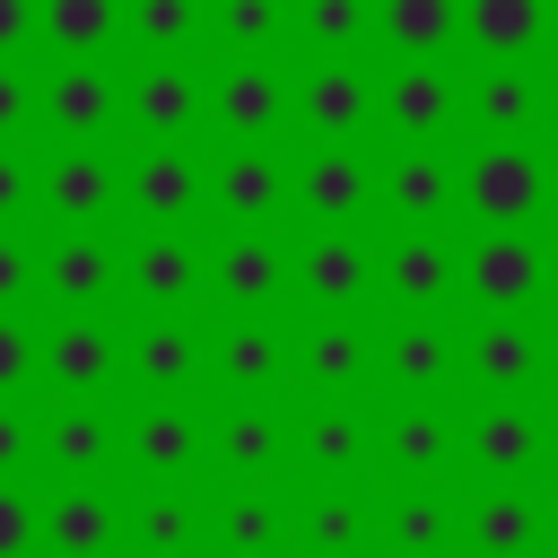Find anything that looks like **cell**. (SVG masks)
Instances as JSON below:
<instances>
[{"label":"cell","mask_w":558,"mask_h":558,"mask_svg":"<svg viewBox=\"0 0 558 558\" xmlns=\"http://www.w3.org/2000/svg\"><path fill=\"white\" fill-rule=\"evenodd\" d=\"M122 227H209V140H122Z\"/></svg>","instance_id":"6da1fadb"},{"label":"cell","mask_w":558,"mask_h":558,"mask_svg":"<svg viewBox=\"0 0 558 558\" xmlns=\"http://www.w3.org/2000/svg\"><path fill=\"white\" fill-rule=\"evenodd\" d=\"M375 227H462V140H375Z\"/></svg>","instance_id":"7a4b0ae2"},{"label":"cell","mask_w":558,"mask_h":558,"mask_svg":"<svg viewBox=\"0 0 558 558\" xmlns=\"http://www.w3.org/2000/svg\"><path fill=\"white\" fill-rule=\"evenodd\" d=\"M462 227H549V140H462Z\"/></svg>","instance_id":"3957f363"},{"label":"cell","mask_w":558,"mask_h":558,"mask_svg":"<svg viewBox=\"0 0 558 558\" xmlns=\"http://www.w3.org/2000/svg\"><path fill=\"white\" fill-rule=\"evenodd\" d=\"M122 314H209V227H122Z\"/></svg>","instance_id":"277c9868"},{"label":"cell","mask_w":558,"mask_h":558,"mask_svg":"<svg viewBox=\"0 0 558 558\" xmlns=\"http://www.w3.org/2000/svg\"><path fill=\"white\" fill-rule=\"evenodd\" d=\"M375 314H462V227H375Z\"/></svg>","instance_id":"5b68a950"},{"label":"cell","mask_w":558,"mask_h":558,"mask_svg":"<svg viewBox=\"0 0 558 558\" xmlns=\"http://www.w3.org/2000/svg\"><path fill=\"white\" fill-rule=\"evenodd\" d=\"M375 401H462V314H375Z\"/></svg>","instance_id":"8992f818"},{"label":"cell","mask_w":558,"mask_h":558,"mask_svg":"<svg viewBox=\"0 0 558 558\" xmlns=\"http://www.w3.org/2000/svg\"><path fill=\"white\" fill-rule=\"evenodd\" d=\"M288 227H375V140H296Z\"/></svg>","instance_id":"52a82bcc"},{"label":"cell","mask_w":558,"mask_h":558,"mask_svg":"<svg viewBox=\"0 0 558 558\" xmlns=\"http://www.w3.org/2000/svg\"><path fill=\"white\" fill-rule=\"evenodd\" d=\"M288 392L375 401V314H296L288 305Z\"/></svg>","instance_id":"ba28073f"},{"label":"cell","mask_w":558,"mask_h":558,"mask_svg":"<svg viewBox=\"0 0 558 558\" xmlns=\"http://www.w3.org/2000/svg\"><path fill=\"white\" fill-rule=\"evenodd\" d=\"M44 227H122V140H35Z\"/></svg>","instance_id":"9c48e42d"},{"label":"cell","mask_w":558,"mask_h":558,"mask_svg":"<svg viewBox=\"0 0 558 558\" xmlns=\"http://www.w3.org/2000/svg\"><path fill=\"white\" fill-rule=\"evenodd\" d=\"M549 227H462V314H541Z\"/></svg>","instance_id":"30bf717a"},{"label":"cell","mask_w":558,"mask_h":558,"mask_svg":"<svg viewBox=\"0 0 558 558\" xmlns=\"http://www.w3.org/2000/svg\"><path fill=\"white\" fill-rule=\"evenodd\" d=\"M541 384H549V314H462L471 401H541Z\"/></svg>","instance_id":"8fae6325"},{"label":"cell","mask_w":558,"mask_h":558,"mask_svg":"<svg viewBox=\"0 0 558 558\" xmlns=\"http://www.w3.org/2000/svg\"><path fill=\"white\" fill-rule=\"evenodd\" d=\"M288 305L296 314H375V227H296Z\"/></svg>","instance_id":"7c38bea8"},{"label":"cell","mask_w":558,"mask_h":558,"mask_svg":"<svg viewBox=\"0 0 558 558\" xmlns=\"http://www.w3.org/2000/svg\"><path fill=\"white\" fill-rule=\"evenodd\" d=\"M209 366V314H122V392L192 401Z\"/></svg>","instance_id":"4fadbf2b"},{"label":"cell","mask_w":558,"mask_h":558,"mask_svg":"<svg viewBox=\"0 0 558 558\" xmlns=\"http://www.w3.org/2000/svg\"><path fill=\"white\" fill-rule=\"evenodd\" d=\"M288 131L296 140H375V52H331L288 70Z\"/></svg>","instance_id":"5bb4252c"},{"label":"cell","mask_w":558,"mask_h":558,"mask_svg":"<svg viewBox=\"0 0 558 558\" xmlns=\"http://www.w3.org/2000/svg\"><path fill=\"white\" fill-rule=\"evenodd\" d=\"M35 314H122V227H44Z\"/></svg>","instance_id":"9a60e30c"},{"label":"cell","mask_w":558,"mask_h":558,"mask_svg":"<svg viewBox=\"0 0 558 558\" xmlns=\"http://www.w3.org/2000/svg\"><path fill=\"white\" fill-rule=\"evenodd\" d=\"M288 227H209V314H288Z\"/></svg>","instance_id":"2e32d148"},{"label":"cell","mask_w":558,"mask_h":558,"mask_svg":"<svg viewBox=\"0 0 558 558\" xmlns=\"http://www.w3.org/2000/svg\"><path fill=\"white\" fill-rule=\"evenodd\" d=\"M44 401H113L122 392V314H44Z\"/></svg>","instance_id":"e0dca14e"},{"label":"cell","mask_w":558,"mask_h":558,"mask_svg":"<svg viewBox=\"0 0 558 558\" xmlns=\"http://www.w3.org/2000/svg\"><path fill=\"white\" fill-rule=\"evenodd\" d=\"M201 392H218V401H279L288 392V314H209Z\"/></svg>","instance_id":"ac0fdd59"},{"label":"cell","mask_w":558,"mask_h":558,"mask_svg":"<svg viewBox=\"0 0 558 558\" xmlns=\"http://www.w3.org/2000/svg\"><path fill=\"white\" fill-rule=\"evenodd\" d=\"M462 480V401H375V488Z\"/></svg>","instance_id":"d6986e66"},{"label":"cell","mask_w":558,"mask_h":558,"mask_svg":"<svg viewBox=\"0 0 558 558\" xmlns=\"http://www.w3.org/2000/svg\"><path fill=\"white\" fill-rule=\"evenodd\" d=\"M35 140H122V61H35Z\"/></svg>","instance_id":"ffe728a7"},{"label":"cell","mask_w":558,"mask_h":558,"mask_svg":"<svg viewBox=\"0 0 558 558\" xmlns=\"http://www.w3.org/2000/svg\"><path fill=\"white\" fill-rule=\"evenodd\" d=\"M209 227H288V140H209Z\"/></svg>","instance_id":"44dd1931"},{"label":"cell","mask_w":558,"mask_h":558,"mask_svg":"<svg viewBox=\"0 0 558 558\" xmlns=\"http://www.w3.org/2000/svg\"><path fill=\"white\" fill-rule=\"evenodd\" d=\"M122 140H209V70L122 61Z\"/></svg>","instance_id":"7402d4cb"},{"label":"cell","mask_w":558,"mask_h":558,"mask_svg":"<svg viewBox=\"0 0 558 558\" xmlns=\"http://www.w3.org/2000/svg\"><path fill=\"white\" fill-rule=\"evenodd\" d=\"M375 140H462V70L375 61Z\"/></svg>","instance_id":"603a6c76"},{"label":"cell","mask_w":558,"mask_h":558,"mask_svg":"<svg viewBox=\"0 0 558 558\" xmlns=\"http://www.w3.org/2000/svg\"><path fill=\"white\" fill-rule=\"evenodd\" d=\"M462 480H549V410L462 401Z\"/></svg>","instance_id":"cb8c5ba5"},{"label":"cell","mask_w":558,"mask_h":558,"mask_svg":"<svg viewBox=\"0 0 558 558\" xmlns=\"http://www.w3.org/2000/svg\"><path fill=\"white\" fill-rule=\"evenodd\" d=\"M375 558H462V480H384Z\"/></svg>","instance_id":"d4e9b609"},{"label":"cell","mask_w":558,"mask_h":558,"mask_svg":"<svg viewBox=\"0 0 558 558\" xmlns=\"http://www.w3.org/2000/svg\"><path fill=\"white\" fill-rule=\"evenodd\" d=\"M462 558H549V488L462 480Z\"/></svg>","instance_id":"484cf974"},{"label":"cell","mask_w":558,"mask_h":558,"mask_svg":"<svg viewBox=\"0 0 558 558\" xmlns=\"http://www.w3.org/2000/svg\"><path fill=\"white\" fill-rule=\"evenodd\" d=\"M462 140H549V70L541 61H471L462 70Z\"/></svg>","instance_id":"4316f807"},{"label":"cell","mask_w":558,"mask_h":558,"mask_svg":"<svg viewBox=\"0 0 558 558\" xmlns=\"http://www.w3.org/2000/svg\"><path fill=\"white\" fill-rule=\"evenodd\" d=\"M209 410L201 401H131L122 410V480H201Z\"/></svg>","instance_id":"83f0119b"},{"label":"cell","mask_w":558,"mask_h":558,"mask_svg":"<svg viewBox=\"0 0 558 558\" xmlns=\"http://www.w3.org/2000/svg\"><path fill=\"white\" fill-rule=\"evenodd\" d=\"M296 480H375V401H305L288 410Z\"/></svg>","instance_id":"f1b7e54d"},{"label":"cell","mask_w":558,"mask_h":558,"mask_svg":"<svg viewBox=\"0 0 558 558\" xmlns=\"http://www.w3.org/2000/svg\"><path fill=\"white\" fill-rule=\"evenodd\" d=\"M131 497L122 480H44V558H122Z\"/></svg>","instance_id":"f546056e"},{"label":"cell","mask_w":558,"mask_h":558,"mask_svg":"<svg viewBox=\"0 0 558 558\" xmlns=\"http://www.w3.org/2000/svg\"><path fill=\"white\" fill-rule=\"evenodd\" d=\"M288 558H375V480H305L288 497Z\"/></svg>","instance_id":"4dcf8cb0"},{"label":"cell","mask_w":558,"mask_h":558,"mask_svg":"<svg viewBox=\"0 0 558 558\" xmlns=\"http://www.w3.org/2000/svg\"><path fill=\"white\" fill-rule=\"evenodd\" d=\"M35 480H122V410L113 401H44Z\"/></svg>","instance_id":"1f68e13d"},{"label":"cell","mask_w":558,"mask_h":558,"mask_svg":"<svg viewBox=\"0 0 558 558\" xmlns=\"http://www.w3.org/2000/svg\"><path fill=\"white\" fill-rule=\"evenodd\" d=\"M131 549L122 558H209V488L201 480H131Z\"/></svg>","instance_id":"d6a6232c"},{"label":"cell","mask_w":558,"mask_h":558,"mask_svg":"<svg viewBox=\"0 0 558 558\" xmlns=\"http://www.w3.org/2000/svg\"><path fill=\"white\" fill-rule=\"evenodd\" d=\"M209 140H288V61H218Z\"/></svg>","instance_id":"836d02e7"},{"label":"cell","mask_w":558,"mask_h":558,"mask_svg":"<svg viewBox=\"0 0 558 558\" xmlns=\"http://www.w3.org/2000/svg\"><path fill=\"white\" fill-rule=\"evenodd\" d=\"M209 558H288V488L218 480L209 488Z\"/></svg>","instance_id":"e575fe53"},{"label":"cell","mask_w":558,"mask_h":558,"mask_svg":"<svg viewBox=\"0 0 558 558\" xmlns=\"http://www.w3.org/2000/svg\"><path fill=\"white\" fill-rule=\"evenodd\" d=\"M279 471H288V410L218 401L209 410V480H279Z\"/></svg>","instance_id":"d590c367"},{"label":"cell","mask_w":558,"mask_h":558,"mask_svg":"<svg viewBox=\"0 0 558 558\" xmlns=\"http://www.w3.org/2000/svg\"><path fill=\"white\" fill-rule=\"evenodd\" d=\"M462 0H375V61H453Z\"/></svg>","instance_id":"8d00e7d4"},{"label":"cell","mask_w":558,"mask_h":558,"mask_svg":"<svg viewBox=\"0 0 558 558\" xmlns=\"http://www.w3.org/2000/svg\"><path fill=\"white\" fill-rule=\"evenodd\" d=\"M122 0H35V61H113Z\"/></svg>","instance_id":"74e56055"},{"label":"cell","mask_w":558,"mask_h":558,"mask_svg":"<svg viewBox=\"0 0 558 558\" xmlns=\"http://www.w3.org/2000/svg\"><path fill=\"white\" fill-rule=\"evenodd\" d=\"M462 52L471 61H541L549 0H462Z\"/></svg>","instance_id":"f35d334b"},{"label":"cell","mask_w":558,"mask_h":558,"mask_svg":"<svg viewBox=\"0 0 558 558\" xmlns=\"http://www.w3.org/2000/svg\"><path fill=\"white\" fill-rule=\"evenodd\" d=\"M209 0H122V61H192Z\"/></svg>","instance_id":"ab89813d"},{"label":"cell","mask_w":558,"mask_h":558,"mask_svg":"<svg viewBox=\"0 0 558 558\" xmlns=\"http://www.w3.org/2000/svg\"><path fill=\"white\" fill-rule=\"evenodd\" d=\"M201 52H218V61H288V0H209Z\"/></svg>","instance_id":"60d3db41"},{"label":"cell","mask_w":558,"mask_h":558,"mask_svg":"<svg viewBox=\"0 0 558 558\" xmlns=\"http://www.w3.org/2000/svg\"><path fill=\"white\" fill-rule=\"evenodd\" d=\"M288 52L296 61L375 52V0H288Z\"/></svg>","instance_id":"b9f144b4"},{"label":"cell","mask_w":558,"mask_h":558,"mask_svg":"<svg viewBox=\"0 0 558 558\" xmlns=\"http://www.w3.org/2000/svg\"><path fill=\"white\" fill-rule=\"evenodd\" d=\"M44 296V227H0V314H35Z\"/></svg>","instance_id":"7bdbcfd3"},{"label":"cell","mask_w":558,"mask_h":558,"mask_svg":"<svg viewBox=\"0 0 558 558\" xmlns=\"http://www.w3.org/2000/svg\"><path fill=\"white\" fill-rule=\"evenodd\" d=\"M44 375V314H0V401H35Z\"/></svg>","instance_id":"ee69618b"},{"label":"cell","mask_w":558,"mask_h":558,"mask_svg":"<svg viewBox=\"0 0 558 558\" xmlns=\"http://www.w3.org/2000/svg\"><path fill=\"white\" fill-rule=\"evenodd\" d=\"M0 558H44V480H0Z\"/></svg>","instance_id":"f6af8a7d"},{"label":"cell","mask_w":558,"mask_h":558,"mask_svg":"<svg viewBox=\"0 0 558 558\" xmlns=\"http://www.w3.org/2000/svg\"><path fill=\"white\" fill-rule=\"evenodd\" d=\"M44 462V401H0V480H35Z\"/></svg>","instance_id":"bcb514c9"},{"label":"cell","mask_w":558,"mask_h":558,"mask_svg":"<svg viewBox=\"0 0 558 558\" xmlns=\"http://www.w3.org/2000/svg\"><path fill=\"white\" fill-rule=\"evenodd\" d=\"M0 227H44V209H35V140H0Z\"/></svg>","instance_id":"7dc6e473"},{"label":"cell","mask_w":558,"mask_h":558,"mask_svg":"<svg viewBox=\"0 0 558 558\" xmlns=\"http://www.w3.org/2000/svg\"><path fill=\"white\" fill-rule=\"evenodd\" d=\"M0 140H35V61H0Z\"/></svg>","instance_id":"c3c4849f"},{"label":"cell","mask_w":558,"mask_h":558,"mask_svg":"<svg viewBox=\"0 0 558 558\" xmlns=\"http://www.w3.org/2000/svg\"><path fill=\"white\" fill-rule=\"evenodd\" d=\"M0 61H35V0H0Z\"/></svg>","instance_id":"681fc988"},{"label":"cell","mask_w":558,"mask_h":558,"mask_svg":"<svg viewBox=\"0 0 558 558\" xmlns=\"http://www.w3.org/2000/svg\"><path fill=\"white\" fill-rule=\"evenodd\" d=\"M541 314H558V227H549V296H541Z\"/></svg>","instance_id":"f907efd6"},{"label":"cell","mask_w":558,"mask_h":558,"mask_svg":"<svg viewBox=\"0 0 558 558\" xmlns=\"http://www.w3.org/2000/svg\"><path fill=\"white\" fill-rule=\"evenodd\" d=\"M549 401H558V314H549V384H541Z\"/></svg>","instance_id":"816d5d0a"},{"label":"cell","mask_w":558,"mask_h":558,"mask_svg":"<svg viewBox=\"0 0 558 558\" xmlns=\"http://www.w3.org/2000/svg\"><path fill=\"white\" fill-rule=\"evenodd\" d=\"M549 227H558V140H549Z\"/></svg>","instance_id":"f5cc1de1"},{"label":"cell","mask_w":558,"mask_h":558,"mask_svg":"<svg viewBox=\"0 0 558 558\" xmlns=\"http://www.w3.org/2000/svg\"><path fill=\"white\" fill-rule=\"evenodd\" d=\"M549 480H558V401H549Z\"/></svg>","instance_id":"db71d44e"},{"label":"cell","mask_w":558,"mask_h":558,"mask_svg":"<svg viewBox=\"0 0 558 558\" xmlns=\"http://www.w3.org/2000/svg\"><path fill=\"white\" fill-rule=\"evenodd\" d=\"M549 140H558V70H549Z\"/></svg>","instance_id":"11a10c76"},{"label":"cell","mask_w":558,"mask_h":558,"mask_svg":"<svg viewBox=\"0 0 558 558\" xmlns=\"http://www.w3.org/2000/svg\"><path fill=\"white\" fill-rule=\"evenodd\" d=\"M549 558H558V488H549Z\"/></svg>","instance_id":"9f6ffc18"},{"label":"cell","mask_w":558,"mask_h":558,"mask_svg":"<svg viewBox=\"0 0 558 558\" xmlns=\"http://www.w3.org/2000/svg\"><path fill=\"white\" fill-rule=\"evenodd\" d=\"M549 52H558V0H549Z\"/></svg>","instance_id":"6f0895ef"}]
</instances>
